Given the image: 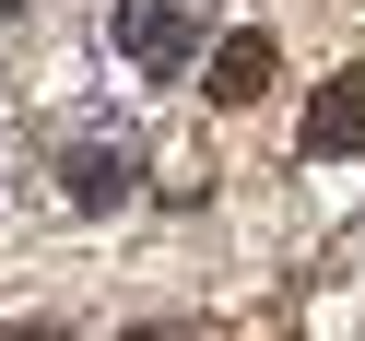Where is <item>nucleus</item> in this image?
Instances as JSON below:
<instances>
[{
  "instance_id": "1",
  "label": "nucleus",
  "mask_w": 365,
  "mask_h": 341,
  "mask_svg": "<svg viewBox=\"0 0 365 341\" xmlns=\"http://www.w3.org/2000/svg\"><path fill=\"white\" fill-rule=\"evenodd\" d=\"M106 36H118L130 71L189 83V71H200V48H212V12H200V0H118V12H106Z\"/></svg>"
},
{
  "instance_id": "2",
  "label": "nucleus",
  "mask_w": 365,
  "mask_h": 341,
  "mask_svg": "<svg viewBox=\"0 0 365 341\" xmlns=\"http://www.w3.org/2000/svg\"><path fill=\"white\" fill-rule=\"evenodd\" d=\"M130 189H142V130L130 118H83L71 142H59V200H71V212H118Z\"/></svg>"
},
{
  "instance_id": "3",
  "label": "nucleus",
  "mask_w": 365,
  "mask_h": 341,
  "mask_svg": "<svg viewBox=\"0 0 365 341\" xmlns=\"http://www.w3.org/2000/svg\"><path fill=\"white\" fill-rule=\"evenodd\" d=\"M271 71H283L271 24H236V36H212V48H200V95H212V106H259Z\"/></svg>"
},
{
  "instance_id": "4",
  "label": "nucleus",
  "mask_w": 365,
  "mask_h": 341,
  "mask_svg": "<svg viewBox=\"0 0 365 341\" xmlns=\"http://www.w3.org/2000/svg\"><path fill=\"white\" fill-rule=\"evenodd\" d=\"M294 153H318V165H354V153H365V71H341V83H318V95H307Z\"/></svg>"
},
{
  "instance_id": "5",
  "label": "nucleus",
  "mask_w": 365,
  "mask_h": 341,
  "mask_svg": "<svg viewBox=\"0 0 365 341\" xmlns=\"http://www.w3.org/2000/svg\"><path fill=\"white\" fill-rule=\"evenodd\" d=\"M0 341H71V318H12Z\"/></svg>"
},
{
  "instance_id": "6",
  "label": "nucleus",
  "mask_w": 365,
  "mask_h": 341,
  "mask_svg": "<svg viewBox=\"0 0 365 341\" xmlns=\"http://www.w3.org/2000/svg\"><path fill=\"white\" fill-rule=\"evenodd\" d=\"M130 341H189V330H165V318H142V330H130Z\"/></svg>"
},
{
  "instance_id": "7",
  "label": "nucleus",
  "mask_w": 365,
  "mask_h": 341,
  "mask_svg": "<svg viewBox=\"0 0 365 341\" xmlns=\"http://www.w3.org/2000/svg\"><path fill=\"white\" fill-rule=\"evenodd\" d=\"M12 12H24V0H0V24H12Z\"/></svg>"
}]
</instances>
